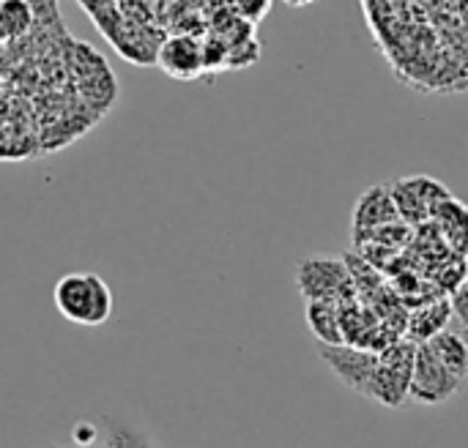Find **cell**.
Returning <instances> with one entry per match:
<instances>
[{
    "label": "cell",
    "mask_w": 468,
    "mask_h": 448,
    "mask_svg": "<svg viewBox=\"0 0 468 448\" xmlns=\"http://www.w3.org/2000/svg\"><path fill=\"white\" fill-rule=\"evenodd\" d=\"M452 318V307H450V298H428L425 304H420L411 315H409V323H406V337L411 342H428L433 339L436 334H441L447 328Z\"/></svg>",
    "instance_id": "9c48e42d"
},
{
    "label": "cell",
    "mask_w": 468,
    "mask_h": 448,
    "mask_svg": "<svg viewBox=\"0 0 468 448\" xmlns=\"http://www.w3.org/2000/svg\"><path fill=\"white\" fill-rule=\"evenodd\" d=\"M285 5H291V8H307V5H313V3H318V0H282Z\"/></svg>",
    "instance_id": "e0dca14e"
},
{
    "label": "cell",
    "mask_w": 468,
    "mask_h": 448,
    "mask_svg": "<svg viewBox=\"0 0 468 448\" xmlns=\"http://www.w3.org/2000/svg\"><path fill=\"white\" fill-rule=\"evenodd\" d=\"M414 353H417V342H411L409 337H400L387 350H381L378 367L370 378L365 397L384 405V408H400L409 397Z\"/></svg>",
    "instance_id": "7a4b0ae2"
},
{
    "label": "cell",
    "mask_w": 468,
    "mask_h": 448,
    "mask_svg": "<svg viewBox=\"0 0 468 448\" xmlns=\"http://www.w3.org/2000/svg\"><path fill=\"white\" fill-rule=\"evenodd\" d=\"M463 260H466V274H468V255H466V257H463Z\"/></svg>",
    "instance_id": "d6986e66"
},
{
    "label": "cell",
    "mask_w": 468,
    "mask_h": 448,
    "mask_svg": "<svg viewBox=\"0 0 468 448\" xmlns=\"http://www.w3.org/2000/svg\"><path fill=\"white\" fill-rule=\"evenodd\" d=\"M428 345H431V350L436 353V359L452 372V375H458L461 380H466L468 378V339L463 334H458V331H441V334H436L433 339H428Z\"/></svg>",
    "instance_id": "7c38bea8"
},
{
    "label": "cell",
    "mask_w": 468,
    "mask_h": 448,
    "mask_svg": "<svg viewBox=\"0 0 468 448\" xmlns=\"http://www.w3.org/2000/svg\"><path fill=\"white\" fill-rule=\"evenodd\" d=\"M41 448H63V446H58V443H47V446H41Z\"/></svg>",
    "instance_id": "ac0fdd59"
},
{
    "label": "cell",
    "mask_w": 468,
    "mask_h": 448,
    "mask_svg": "<svg viewBox=\"0 0 468 448\" xmlns=\"http://www.w3.org/2000/svg\"><path fill=\"white\" fill-rule=\"evenodd\" d=\"M436 227H439V233H441V238L447 241V246L455 252V255H461V257H466L468 255V208L458 200V197H447V200H441L439 205H436V211H433V219H431Z\"/></svg>",
    "instance_id": "52a82bcc"
},
{
    "label": "cell",
    "mask_w": 468,
    "mask_h": 448,
    "mask_svg": "<svg viewBox=\"0 0 468 448\" xmlns=\"http://www.w3.org/2000/svg\"><path fill=\"white\" fill-rule=\"evenodd\" d=\"M466 380H461L458 375H452L431 350L428 342H417V353H414V370H411V386H409V397L420 405L436 408L450 402Z\"/></svg>",
    "instance_id": "277c9868"
},
{
    "label": "cell",
    "mask_w": 468,
    "mask_h": 448,
    "mask_svg": "<svg viewBox=\"0 0 468 448\" xmlns=\"http://www.w3.org/2000/svg\"><path fill=\"white\" fill-rule=\"evenodd\" d=\"M400 219L398 216V208L392 203V192L389 186H370L354 205V214H351V222H354V233L359 230H370V227H378V224H387V222H395Z\"/></svg>",
    "instance_id": "ba28073f"
},
{
    "label": "cell",
    "mask_w": 468,
    "mask_h": 448,
    "mask_svg": "<svg viewBox=\"0 0 468 448\" xmlns=\"http://www.w3.org/2000/svg\"><path fill=\"white\" fill-rule=\"evenodd\" d=\"M304 318H307V326H310L313 337L321 345H343L337 301H307Z\"/></svg>",
    "instance_id": "8fae6325"
},
{
    "label": "cell",
    "mask_w": 468,
    "mask_h": 448,
    "mask_svg": "<svg viewBox=\"0 0 468 448\" xmlns=\"http://www.w3.org/2000/svg\"><path fill=\"white\" fill-rule=\"evenodd\" d=\"M33 22V11L25 0H0V41L19 38Z\"/></svg>",
    "instance_id": "5bb4252c"
},
{
    "label": "cell",
    "mask_w": 468,
    "mask_h": 448,
    "mask_svg": "<svg viewBox=\"0 0 468 448\" xmlns=\"http://www.w3.org/2000/svg\"><path fill=\"white\" fill-rule=\"evenodd\" d=\"M52 301L60 318L82 328H99L112 318V290L99 274L90 271L60 276L55 282Z\"/></svg>",
    "instance_id": "6da1fadb"
},
{
    "label": "cell",
    "mask_w": 468,
    "mask_h": 448,
    "mask_svg": "<svg viewBox=\"0 0 468 448\" xmlns=\"http://www.w3.org/2000/svg\"><path fill=\"white\" fill-rule=\"evenodd\" d=\"M99 422H101L112 448H159V441L143 424H137L132 419H123L115 413H101Z\"/></svg>",
    "instance_id": "30bf717a"
},
{
    "label": "cell",
    "mask_w": 468,
    "mask_h": 448,
    "mask_svg": "<svg viewBox=\"0 0 468 448\" xmlns=\"http://www.w3.org/2000/svg\"><path fill=\"white\" fill-rule=\"evenodd\" d=\"M156 66L176 79H192L203 68V47L192 36H173L156 52Z\"/></svg>",
    "instance_id": "8992f818"
},
{
    "label": "cell",
    "mask_w": 468,
    "mask_h": 448,
    "mask_svg": "<svg viewBox=\"0 0 468 448\" xmlns=\"http://www.w3.org/2000/svg\"><path fill=\"white\" fill-rule=\"evenodd\" d=\"M411 241H414V230L403 219H395V222L354 233V244H381V246H389V249H406Z\"/></svg>",
    "instance_id": "4fadbf2b"
},
{
    "label": "cell",
    "mask_w": 468,
    "mask_h": 448,
    "mask_svg": "<svg viewBox=\"0 0 468 448\" xmlns=\"http://www.w3.org/2000/svg\"><path fill=\"white\" fill-rule=\"evenodd\" d=\"M450 307H452V315L461 320V326L468 331V279L461 287H455L450 293Z\"/></svg>",
    "instance_id": "2e32d148"
},
{
    "label": "cell",
    "mask_w": 468,
    "mask_h": 448,
    "mask_svg": "<svg viewBox=\"0 0 468 448\" xmlns=\"http://www.w3.org/2000/svg\"><path fill=\"white\" fill-rule=\"evenodd\" d=\"M104 438V427L101 422H88V419H80L74 427H71V446L74 448H88L96 446L99 441Z\"/></svg>",
    "instance_id": "9a60e30c"
},
{
    "label": "cell",
    "mask_w": 468,
    "mask_h": 448,
    "mask_svg": "<svg viewBox=\"0 0 468 448\" xmlns=\"http://www.w3.org/2000/svg\"><path fill=\"white\" fill-rule=\"evenodd\" d=\"M321 359L326 361V367L340 378L343 386H348L354 394H367L370 378L378 367V353L365 350V348H354V345H321L318 348Z\"/></svg>",
    "instance_id": "5b68a950"
},
{
    "label": "cell",
    "mask_w": 468,
    "mask_h": 448,
    "mask_svg": "<svg viewBox=\"0 0 468 448\" xmlns=\"http://www.w3.org/2000/svg\"><path fill=\"white\" fill-rule=\"evenodd\" d=\"M296 287L304 301H348L359 298L343 257L310 255L296 266Z\"/></svg>",
    "instance_id": "3957f363"
}]
</instances>
